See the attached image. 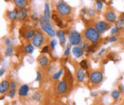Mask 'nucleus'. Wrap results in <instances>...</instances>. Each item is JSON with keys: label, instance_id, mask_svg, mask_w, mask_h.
I'll use <instances>...</instances> for the list:
<instances>
[{"label": "nucleus", "instance_id": "obj_2", "mask_svg": "<svg viewBox=\"0 0 124 105\" xmlns=\"http://www.w3.org/2000/svg\"><path fill=\"white\" fill-rule=\"evenodd\" d=\"M56 10L61 16H68L71 13V7L64 1H60L56 3Z\"/></svg>", "mask_w": 124, "mask_h": 105}, {"label": "nucleus", "instance_id": "obj_36", "mask_svg": "<svg viewBox=\"0 0 124 105\" xmlns=\"http://www.w3.org/2000/svg\"><path fill=\"white\" fill-rule=\"evenodd\" d=\"M49 51V46H44L43 48L41 49V53L42 54H46V53H47V52Z\"/></svg>", "mask_w": 124, "mask_h": 105}, {"label": "nucleus", "instance_id": "obj_34", "mask_svg": "<svg viewBox=\"0 0 124 105\" xmlns=\"http://www.w3.org/2000/svg\"><path fill=\"white\" fill-rule=\"evenodd\" d=\"M17 83L15 81H11L10 82V89H16Z\"/></svg>", "mask_w": 124, "mask_h": 105}, {"label": "nucleus", "instance_id": "obj_47", "mask_svg": "<svg viewBox=\"0 0 124 105\" xmlns=\"http://www.w3.org/2000/svg\"><path fill=\"white\" fill-rule=\"evenodd\" d=\"M104 51H105V49H104V48H103V49H101V50H100L99 53H98V55L101 56L102 54H103V53H104Z\"/></svg>", "mask_w": 124, "mask_h": 105}, {"label": "nucleus", "instance_id": "obj_49", "mask_svg": "<svg viewBox=\"0 0 124 105\" xmlns=\"http://www.w3.org/2000/svg\"><path fill=\"white\" fill-rule=\"evenodd\" d=\"M123 44H124V41H123Z\"/></svg>", "mask_w": 124, "mask_h": 105}, {"label": "nucleus", "instance_id": "obj_30", "mask_svg": "<svg viewBox=\"0 0 124 105\" xmlns=\"http://www.w3.org/2000/svg\"><path fill=\"white\" fill-rule=\"evenodd\" d=\"M57 45V41L55 40V39H53V40H51V43H50V46H51V48L52 50H55V46Z\"/></svg>", "mask_w": 124, "mask_h": 105}, {"label": "nucleus", "instance_id": "obj_37", "mask_svg": "<svg viewBox=\"0 0 124 105\" xmlns=\"http://www.w3.org/2000/svg\"><path fill=\"white\" fill-rule=\"evenodd\" d=\"M41 79V74L40 73V71H36V82H39Z\"/></svg>", "mask_w": 124, "mask_h": 105}, {"label": "nucleus", "instance_id": "obj_8", "mask_svg": "<svg viewBox=\"0 0 124 105\" xmlns=\"http://www.w3.org/2000/svg\"><path fill=\"white\" fill-rule=\"evenodd\" d=\"M67 83L65 80H62L61 82H59L57 85V92L59 94H65L67 91Z\"/></svg>", "mask_w": 124, "mask_h": 105}, {"label": "nucleus", "instance_id": "obj_3", "mask_svg": "<svg viewBox=\"0 0 124 105\" xmlns=\"http://www.w3.org/2000/svg\"><path fill=\"white\" fill-rule=\"evenodd\" d=\"M82 41V36L79 32L75 30H72L69 33V42L71 45H74L75 46H77Z\"/></svg>", "mask_w": 124, "mask_h": 105}, {"label": "nucleus", "instance_id": "obj_31", "mask_svg": "<svg viewBox=\"0 0 124 105\" xmlns=\"http://www.w3.org/2000/svg\"><path fill=\"white\" fill-rule=\"evenodd\" d=\"M116 27H117V28L124 27V21H122V20H120V19L118 21H117V22H116Z\"/></svg>", "mask_w": 124, "mask_h": 105}, {"label": "nucleus", "instance_id": "obj_27", "mask_svg": "<svg viewBox=\"0 0 124 105\" xmlns=\"http://www.w3.org/2000/svg\"><path fill=\"white\" fill-rule=\"evenodd\" d=\"M103 6V3L102 1H96V7H97V10H98V12H100L102 10Z\"/></svg>", "mask_w": 124, "mask_h": 105}, {"label": "nucleus", "instance_id": "obj_44", "mask_svg": "<svg viewBox=\"0 0 124 105\" xmlns=\"http://www.w3.org/2000/svg\"><path fill=\"white\" fill-rule=\"evenodd\" d=\"M56 24H57V26L59 27V28H62V27H63V23H62V21H61V20L57 21V22H56Z\"/></svg>", "mask_w": 124, "mask_h": 105}, {"label": "nucleus", "instance_id": "obj_41", "mask_svg": "<svg viewBox=\"0 0 124 105\" xmlns=\"http://www.w3.org/2000/svg\"><path fill=\"white\" fill-rule=\"evenodd\" d=\"M63 35H65V32H64V31L59 30V31H57V32H56V36H58V37H60V36H63Z\"/></svg>", "mask_w": 124, "mask_h": 105}, {"label": "nucleus", "instance_id": "obj_13", "mask_svg": "<svg viewBox=\"0 0 124 105\" xmlns=\"http://www.w3.org/2000/svg\"><path fill=\"white\" fill-rule=\"evenodd\" d=\"M18 10L17 9H14V10L9 11L7 13V17L11 21H14L17 19V15H18Z\"/></svg>", "mask_w": 124, "mask_h": 105}, {"label": "nucleus", "instance_id": "obj_19", "mask_svg": "<svg viewBox=\"0 0 124 105\" xmlns=\"http://www.w3.org/2000/svg\"><path fill=\"white\" fill-rule=\"evenodd\" d=\"M44 16L47 20L50 21V18H51V9H50V5L48 4L47 3L45 4V9H44Z\"/></svg>", "mask_w": 124, "mask_h": 105}, {"label": "nucleus", "instance_id": "obj_11", "mask_svg": "<svg viewBox=\"0 0 124 105\" xmlns=\"http://www.w3.org/2000/svg\"><path fill=\"white\" fill-rule=\"evenodd\" d=\"M76 79L79 82H84V79H85V72H84V70L79 69L77 70L76 71Z\"/></svg>", "mask_w": 124, "mask_h": 105}, {"label": "nucleus", "instance_id": "obj_33", "mask_svg": "<svg viewBox=\"0 0 124 105\" xmlns=\"http://www.w3.org/2000/svg\"><path fill=\"white\" fill-rule=\"evenodd\" d=\"M59 38H60V42H61V46L65 45V35H63V36H60Z\"/></svg>", "mask_w": 124, "mask_h": 105}, {"label": "nucleus", "instance_id": "obj_10", "mask_svg": "<svg viewBox=\"0 0 124 105\" xmlns=\"http://www.w3.org/2000/svg\"><path fill=\"white\" fill-rule=\"evenodd\" d=\"M72 53L76 58H79L84 55V50H83L80 46H74L72 49Z\"/></svg>", "mask_w": 124, "mask_h": 105}, {"label": "nucleus", "instance_id": "obj_4", "mask_svg": "<svg viewBox=\"0 0 124 105\" xmlns=\"http://www.w3.org/2000/svg\"><path fill=\"white\" fill-rule=\"evenodd\" d=\"M103 79V75L100 71L94 70L90 75V82L94 84H100Z\"/></svg>", "mask_w": 124, "mask_h": 105}, {"label": "nucleus", "instance_id": "obj_12", "mask_svg": "<svg viewBox=\"0 0 124 105\" xmlns=\"http://www.w3.org/2000/svg\"><path fill=\"white\" fill-rule=\"evenodd\" d=\"M28 91H29V86L28 84H23L22 86L19 88L18 89V94L19 96H22V97H24V96H27L28 94Z\"/></svg>", "mask_w": 124, "mask_h": 105}, {"label": "nucleus", "instance_id": "obj_14", "mask_svg": "<svg viewBox=\"0 0 124 105\" xmlns=\"http://www.w3.org/2000/svg\"><path fill=\"white\" fill-rule=\"evenodd\" d=\"M41 28L43 32H45L47 34L48 36H51V37H54V36L56 35L55 32L54 31V29L52 28H49V27H46V26H41Z\"/></svg>", "mask_w": 124, "mask_h": 105}, {"label": "nucleus", "instance_id": "obj_42", "mask_svg": "<svg viewBox=\"0 0 124 105\" xmlns=\"http://www.w3.org/2000/svg\"><path fill=\"white\" fill-rule=\"evenodd\" d=\"M117 32H118V28H117V27L113 28L111 30V34H112V35H114V34L117 33Z\"/></svg>", "mask_w": 124, "mask_h": 105}, {"label": "nucleus", "instance_id": "obj_45", "mask_svg": "<svg viewBox=\"0 0 124 105\" xmlns=\"http://www.w3.org/2000/svg\"><path fill=\"white\" fill-rule=\"evenodd\" d=\"M4 74H5V69H4V68H2L1 71H0V76L2 77L3 75H4Z\"/></svg>", "mask_w": 124, "mask_h": 105}, {"label": "nucleus", "instance_id": "obj_1", "mask_svg": "<svg viewBox=\"0 0 124 105\" xmlns=\"http://www.w3.org/2000/svg\"><path fill=\"white\" fill-rule=\"evenodd\" d=\"M84 37L87 41L96 45L100 40V33L94 28H89L84 32Z\"/></svg>", "mask_w": 124, "mask_h": 105}, {"label": "nucleus", "instance_id": "obj_15", "mask_svg": "<svg viewBox=\"0 0 124 105\" xmlns=\"http://www.w3.org/2000/svg\"><path fill=\"white\" fill-rule=\"evenodd\" d=\"M28 16V10L26 8H21L18 12V15H17V20L22 22V21L26 19Z\"/></svg>", "mask_w": 124, "mask_h": 105}, {"label": "nucleus", "instance_id": "obj_26", "mask_svg": "<svg viewBox=\"0 0 124 105\" xmlns=\"http://www.w3.org/2000/svg\"><path fill=\"white\" fill-rule=\"evenodd\" d=\"M79 65H80V68L83 70H87L89 68V65H88V63H87V61L86 60H83L79 62Z\"/></svg>", "mask_w": 124, "mask_h": 105}, {"label": "nucleus", "instance_id": "obj_43", "mask_svg": "<svg viewBox=\"0 0 124 105\" xmlns=\"http://www.w3.org/2000/svg\"><path fill=\"white\" fill-rule=\"evenodd\" d=\"M118 90L120 91V93H124V86L123 84H120L118 85Z\"/></svg>", "mask_w": 124, "mask_h": 105}, {"label": "nucleus", "instance_id": "obj_17", "mask_svg": "<svg viewBox=\"0 0 124 105\" xmlns=\"http://www.w3.org/2000/svg\"><path fill=\"white\" fill-rule=\"evenodd\" d=\"M13 3L17 7H20V8H25V7L28 4V1L26 0H14Z\"/></svg>", "mask_w": 124, "mask_h": 105}, {"label": "nucleus", "instance_id": "obj_29", "mask_svg": "<svg viewBox=\"0 0 124 105\" xmlns=\"http://www.w3.org/2000/svg\"><path fill=\"white\" fill-rule=\"evenodd\" d=\"M70 48H71V44L69 43L66 46V49H65V52H64V56H68L69 55V50H70Z\"/></svg>", "mask_w": 124, "mask_h": 105}, {"label": "nucleus", "instance_id": "obj_18", "mask_svg": "<svg viewBox=\"0 0 124 105\" xmlns=\"http://www.w3.org/2000/svg\"><path fill=\"white\" fill-rule=\"evenodd\" d=\"M39 21H40V23L41 26H46V27H49V28H52L51 23L50 22L49 20H47V19L46 18L45 16H41Z\"/></svg>", "mask_w": 124, "mask_h": 105}, {"label": "nucleus", "instance_id": "obj_21", "mask_svg": "<svg viewBox=\"0 0 124 105\" xmlns=\"http://www.w3.org/2000/svg\"><path fill=\"white\" fill-rule=\"evenodd\" d=\"M34 51V46L32 44H28L25 47V52L27 54H32Z\"/></svg>", "mask_w": 124, "mask_h": 105}, {"label": "nucleus", "instance_id": "obj_24", "mask_svg": "<svg viewBox=\"0 0 124 105\" xmlns=\"http://www.w3.org/2000/svg\"><path fill=\"white\" fill-rule=\"evenodd\" d=\"M62 73H63V69H60L59 70H58L57 72H55V73L52 75V79H54V80H56V79H58L61 76Z\"/></svg>", "mask_w": 124, "mask_h": 105}, {"label": "nucleus", "instance_id": "obj_35", "mask_svg": "<svg viewBox=\"0 0 124 105\" xmlns=\"http://www.w3.org/2000/svg\"><path fill=\"white\" fill-rule=\"evenodd\" d=\"M51 18L53 19L54 21H55V22H57V21H59V20H60L59 17H58V15H57L55 13H52V15H51Z\"/></svg>", "mask_w": 124, "mask_h": 105}, {"label": "nucleus", "instance_id": "obj_38", "mask_svg": "<svg viewBox=\"0 0 124 105\" xmlns=\"http://www.w3.org/2000/svg\"><path fill=\"white\" fill-rule=\"evenodd\" d=\"M15 94H16V89H10V91L8 92V96L13 98L15 95Z\"/></svg>", "mask_w": 124, "mask_h": 105}, {"label": "nucleus", "instance_id": "obj_28", "mask_svg": "<svg viewBox=\"0 0 124 105\" xmlns=\"http://www.w3.org/2000/svg\"><path fill=\"white\" fill-rule=\"evenodd\" d=\"M83 50H84V51L90 52L91 46H90V44H88V43H84V45H83Z\"/></svg>", "mask_w": 124, "mask_h": 105}, {"label": "nucleus", "instance_id": "obj_32", "mask_svg": "<svg viewBox=\"0 0 124 105\" xmlns=\"http://www.w3.org/2000/svg\"><path fill=\"white\" fill-rule=\"evenodd\" d=\"M107 41L108 42H117V37L116 36H112L110 37H108L107 39Z\"/></svg>", "mask_w": 124, "mask_h": 105}, {"label": "nucleus", "instance_id": "obj_22", "mask_svg": "<svg viewBox=\"0 0 124 105\" xmlns=\"http://www.w3.org/2000/svg\"><path fill=\"white\" fill-rule=\"evenodd\" d=\"M13 46L11 45V46H7V48L6 49L4 54H5V56L9 57V56H11L12 55H13Z\"/></svg>", "mask_w": 124, "mask_h": 105}, {"label": "nucleus", "instance_id": "obj_25", "mask_svg": "<svg viewBox=\"0 0 124 105\" xmlns=\"http://www.w3.org/2000/svg\"><path fill=\"white\" fill-rule=\"evenodd\" d=\"M32 99H33L34 101H36V102H39V101L41 100V94L39 92H35L33 94H32Z\"/></svg>", "mask_w": 124, "mask_h": 105}, {"label": "nucleus", "instance_id": "obj_40", "mask_svg": "<svg viewBox=\"0 0 124 105\" xmlns=\"http://www.w3.org/2000/svg\"><path fill=\"white\" fill-rule=\"evenodd\" d=\"M88 13V15L90 17H92L95 14V11H94V9H90V10H88V13Z\"/></svg>", "mask_w": 124, "mask_h": 105}, {"label": "nucleus", "instance_id": "obj_20", "mask_svg": "<svg viewBox=\"0 0 124 105\" xmlns=\"http://www.w3.org/2000/svg\"><path fill=\"white\" fill-rule=\"evenodd\" d=\"M36 31L34 30V29H30V30H28V32H27L26 33V39L27 40H29V39H32L34 37V36L36 35Z\"/></svg>", "mask_w": 124, "mask_h": 105}, {"label": "nucleus", "instance_id": "obj_23", "mask_svg": "<svg viewBox=\"0 0 124 105\" xmlns=\"http://www.w3.org/2000/svg\"><path fill=\"white\" fill-rule=\"evenodd\" d=\"M111 96L113 99L115 100H117L120 97V91L118 89H114V90L112 91V94H111Z\"/></svg>", "mask_w": 124, "mask_h": 105}, {"label": "nucleus", "instance_id": "obj_5", "mask_svg": "<svg viewBox=\"0 0 124 105\" xmlns=\"http://www.w3.org/2000/svg\"><path fill=\"white\" fill-rule=\"evenodd\" d=\"M45 40L44 35L41 32H36V35L34 36V37L32 38V45L36 48H39L42 46Z\"/></svg>", "mask_w": 124, "mask_h": 105}, {"label": "nucleus", "instance_id": "obj_16", "mask_svg": "<svg viewBox=\"0 0 124 105\" xmlns=\"http://www.w3.org/2000/svg\"><path fill=\"white\" fill-rule=\"evenodd\" d=\"M48 57L46 56H41L39 57V59H38V63H39V65H41V67H46L48 65Z\"/></svg>", "mask_w": 124, "mask_h": 105}, {"label": "nucleus", "instance_id": "obj_7", "mask_svg": "<svg viewBox=\"0 0 124 105\" xmlns=\"http://www.w3.org/2000/svg\"><path fill=\"white\" fill-rule=\"evenodd\" d=\"M10 88V82L7 80H3L0 84V94H5Z\"/></svg>", "mask_w": 124, "mask_h": 105}, {"label": "nucleus", "instance_id": "obj_48", "mask_svg": "<svg viewBox=\"0 0 124 105\" xmlns=\"http://www.w3.org/2000/svg\"><path fill=\"white\" fill-rule=\"evenodd\" d=\"M97 92H94V93H92V94H91V95H92V96H94V97H96L97 96Z\"/></svg>", "mask_w": 124, "mask_h": 105}, {"label": "nucleus", "instance_id": "obj_6", "mask_svg": "<svg viewBox=\"0 0 124 105\" xmlns=\"http://www.w3.org/2000/svg\"><path fill=\"white\" fill-rule=\"evenodd\" d=\"M108 28H109L108 23L104 22V21H100V22H96L95 27H94V28H95L99 33H103L104 32H106V31L108 30Z\"/></svg>", "mask_w": 124, "mask_h": 105}, {"label": "nucleus", "instance_id": "obj_39", "mask_svg": "<svg viewBox=\"0 0 124 105\" xmlns=\"http://www.w3.org/2000/svg\"><path fill=\"white\" fill-rule=\"evenodd\" d=\"M4 43L5 45L7 46H11V39L10 38H6L5 40H4Z\"/></svg>", "mask_w": 124, "mask_h": 105}, {"label": "nucleus", "instance_id": "obj_9", "mask_svg": "<svg viewBox=\"0 0 124 105\" xmlns=\"http://www.w3.org/2000/svg\"><path fill=\"white\" fill-rule=\"evenodd\" d=\"M104 17L108 22H115L117 21V15L112 11H108L105 13Z\"/></svg>", "mask_w": 124, "mask_h": 105}, {"label": "nucleus", "instance_id": "obj_46", "mask_svg": "<svg viewBox=\"0 0 124 105\" xmlns=\"http://www.w3.org/2000/svg\"><path fill=\"white\" fill-rule=\"evenodd\" d=\"M120 20L124 21V13H121V15H120Z\"/></svg>", "mask_w": 124, "mask_h": 105}]
</instances>
